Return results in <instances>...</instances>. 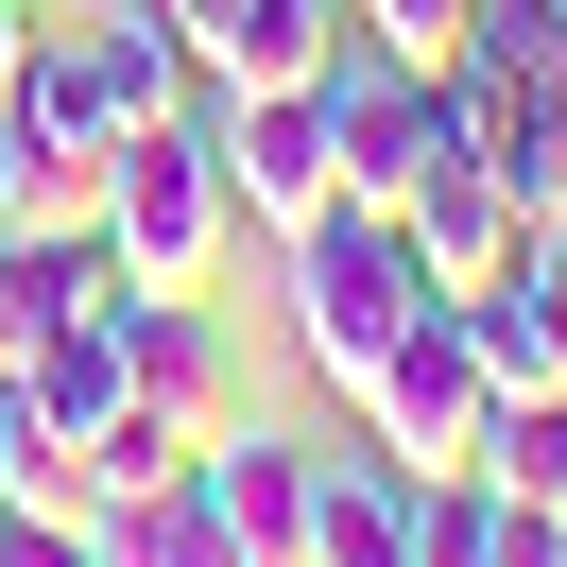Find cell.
I'll return each mask as SVG.
<instances>
[{"mask_svg":"<svg viewBox=\"0 0 567 567\" xmlns=\"http://www.w3.org/2000/svg\"><path fill=\"white\" fill-rule=\"evenodd\" d=\"M207 104V70H189V35L155 18V0H121V18H52L35 70H18V121L52 138V173H70V207L104 189V155L138 138V121Z\"/></svg>","mask_w":567,"mask_h":567,"instance_id":"1","label":"cell"},{"mask_svg":"<svg viewBox=\"0 0 567 567\" xmlns=\"http://www.w3.org/2000/svg\"><path fill=\"white\" fill-rule=\"evenodd\" d=\"M276 258H292V344H310L327 395H361L430 310H447V276L413 258V224H395V207H327L310 241H276Z\"/></svg>","mask_w":567,"mask_h":567,"instance_id":"2","label":"cell"},{"mask_svg":"<svg viewBox=\"0 0 567 567\" xmlns=\"http://www.w3.org/2000/svg\"><path fill=\"white\" fill-rule=\"evenodd\" d=\"M86 224L138 258V292H207L224 241H241V189H224V155H207V104L138 121V138L104 155V189H86Z\"/></svg>","mask_w":567,"mask_h":567,"instance_id":"3","label":"cell"},{"mask_svg":"<svg viewBox=\"0 0 567 567\" xmlns=\"http://www.w3.org/2000/svg\"><path fill=\"white\" fill-rule=\"evenodd\" d=\"M207 155L241 189L258 241H310L344 207V155H327V86H207Z\"/></svg>","mask_w":567,"mask_h":567,"instance_id":"4","label":"cell"},{"mask_svg":"<svg viewBox=\"0 0 567 567\" xmlns=\"http://www.w3.org/2000/svg\"><path fill=\"white\" fill-rule=\"evenodd\" d=\"M344 413H361V447H379V464H413V482H464V464H482V430H498V379L464 361V327L430 310L413 344H395L379 379L344 395Z\"/></svg>","mask_w":567,"mask_h":567,"instance_id":"5","label":"cell"},{"mask_svg":"<svg viewBox=\"0 0 567 567\" xmlns=\"http://www.w3.org/2000/svg\"><path fill=\"white\" fill-rule=\"evenodd\" d=\"M121 395H138L173 447H224V430H241V361H224L207 292H138V310H121Z\"/></svg>","mask_w":567,"mask_h":567,"instance_id":"6","label":"cell"},{"mask_svg":"<svg viewBox=\"0 0 567 567\" xmlns=\"http://www.w3.org/2000/svg\"><path fill=\"white\" fill-rule=\"evenodd\" d=\"M464 138H482V173L516 189V224H567V52H533V70H447Z\"/></svg>","mask_w":567,"mask_h":567,"instance_id":"7","label":"cell"},{"mask_svg":"<svg viewBox=\"0 0 567 567\" xmlns=\"http://www.w3.org/2000/svg\"><path fill=\"white\" fill-rule=\"evenodd\" d=\"M155 18L189 35L207 86H327V52L361 35L344 0H155Z\"/></svg>","mask_w":567,"mask_h":567,"instance_id":"8","label":"cell"},{"mask_svg":"<svg viewBox=\"0 0 567 567\" xmlns=\"http://www.w3.org/2000/svg\"><path fill=\"white\" fill-rule=\"evenodd\" d=\"M395 224H413V258H430L447 292H464V276H498V258L533 241V224H516V189H498V173H482V138H464V104H447V138L413 155V189H395Z\"/></svg>","mask_w":567,"mask_h":567,"instance_id":"9","label":"cell"},{"mask_svg":"<svg viewBox=\"0 0 567 567\" xmlns=\"http://www.w3.org/2000/svg\"><path fill=\"white\" fill-rule=\"evenodd\" d=\"M189 482L224 498V533H241L258 567H310V482H327V447H292V430H224V447H189Z\"/></svg>","mask_w":567,"mask_h":567,"instance_id":"10","label":"cell"},{"mask_svg":"<svg viewBox=\"0 0 567 567\" xmlns=\"http://www.w3.org/2000/svg\"><path fill=\"white\" fill-rule=\"evenodd\" d=\"M413 464H379V447H327V482H310V567H413Z\"/></svg>","mask_w":567,"mask_h":567,"instance_id":"11","label":"cell"},{"mask_svg":"<svg viewBox=\"0 0 567 567\" xmlns=\"http://www.w3.org/2000/svg\"><path fill=\"white\" fill-rule=\"evenodd\" d=\"M413 567H567V516H533V498H498L464 464V482L413 498Z\"/></svg>","mask_w":567,"mask_h":567,"instance_id":"12","label":"cell"},{"mask_svg":"<svg viewBox=\"0 0 567 567\" xmlns=\"http://www.w3.org/2000/svg\"><path fill=\"white\" fill-rule=\"evenodd\" d=\"M447 327H464V361H482L498 395H550V379H567V327H550V292H533V258L464 276V292H447Z\"/></svg>","mask_w":567,"mask_h":567,"instance_id":"13","label":"cell"},{"mask_svg":"<svg viewBox=\"0 0 567 567\" xmlns=\"http://www.w3.org/2000/svg\"><path fill=\"white\" fill-rule=\"evenodd\" d=\"M18 379H35V430H52V447H104V430H121V327L70 310L35 361H18ZM86 482H104V464H86Z\"/></svg>","mask_w":567,"mask_h":567,"instance_id":"14","label":"cell"},{"mask_svg":"<svg viewBox=\"0 0 567 567\" xmlns=\"http://www.w3.org/2000/svg\"><path fill=\"white\" fill-rule=\"evenodd\" d=\"M482 482H498V498H533V516H567V379H550V395H498Z\"/></svg>","mask_w":567,"mask_h":567,"instance_id":"15","label":"cell"},{"mask_svg":"<svg viewBox=\"0 0 567 567\" xmlns=\"http://www.w3.org/2000/svg\"><path fill=\"white\" fill-rule=\"evenodd\" d=\"M52 327H70V310H52V224H18V241H0V379L35 361Z\"/></svg>","mask_w":567,"mask_h":567,"instance_id":"16","label":"cell"},{"mask_svg":"<svg viewBox=\"0 0 567 567\" xmlns=\"http://www.w3.org/2000/svg\"><path fill=\"white\" fill-rule=\"evenodd\" d=\"M344 18H361L379 52H413V70H447V52H464V0H344Z\"/></svg>","mask_w":567,"mask_h":567,"instance_id":"17","label":"cell"},{"mask_svg":"<svg viewBox=\"0 0 567 567\" xmlns=\"http://www.w3.org/2000/svg\"><path fill=\"white\" fill-rule=\"evenodd\" d=\"M0 567H104V498H86V516H35V498H18V516H0Z\"/></svg>","mask_w":567,"mask_h":567,"instance_id":"18","label":"cell"}]
</instances>
